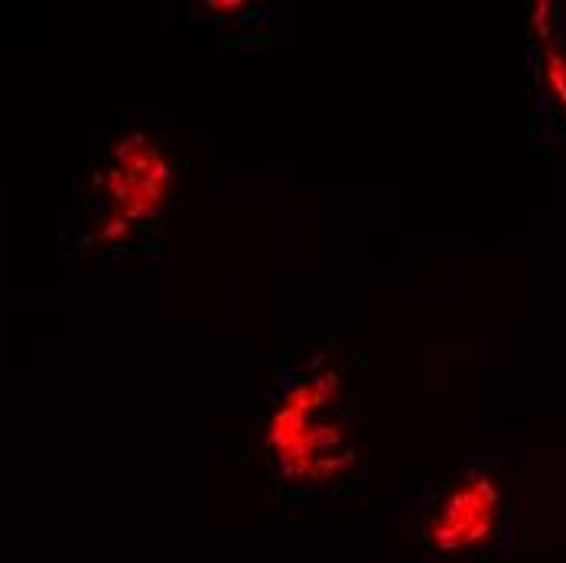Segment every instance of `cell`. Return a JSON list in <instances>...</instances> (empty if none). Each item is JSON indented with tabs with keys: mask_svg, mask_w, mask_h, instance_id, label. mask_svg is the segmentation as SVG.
Segmentation results:
<instances>
[{
	"mask_svg": "<svg viewBox=\"0 0 566 563\" xmlns=\"http://www.w3.org/2000/svg\"><path fill=\"white\" fill-rule=\"evenodd\" d=\"M541 79H544V88L551 92V98L566 112V53L551 50L541 59Z\"/></svg>",
	"mask_w": 566,
	"mask_h": 563,
	"instance_id": "cell-4",
	"label": "cell"
},
{
	"mask_svg": "<svg viewBox=\"0 0 566 563\" xmlns=\"http://www.w3.org/2000/svg\"><path fill=\"white\" fill-rule=\"evenodd\" d=\"M326 397L329 388H323L319 382L296 385L271 420L268 447L277 456L283 476H290L293 482H333L352 462V452L342 450V430L329 424H310V414L323 407Z\"/></svg>",
	"mask_w": 566,
	"mask_h": 563,
	"instance_id": "cell-2",
	"label": "cell"
},
{
	"mask_svg": "<svg viewBox=\"0 0 566 563\" xmlns=\"http://www.w3.org/2000/svg\"><path fill=\"white\" fill-rule=\"evenodd\" d=\"M509 502V479L495 466H465L427 505L423 551L437 561H472L495 551L505 538Z\"/></svg>",
	"mask_w": 566,
	"mask_h": 563,
	"instance_id": "cell-1",
	"label": "cell"
},
{
	"mask_svg": "<svg viewBox=\"0 0 566 563\" xmlns=\"http://www.w3.org/2000/svg\"><path fill=\"white\" fill-rule=\"evenodd\" d=\"M105 183L117 206V222L127 226L157 212L170 183V167L144 137H134L117 147V160Z\"/></svg>",
	"mask_w": 566,
	"mask_h": 563,
	"instance_id": "cell-3",
	"label": "cell"
}]
</instances>
